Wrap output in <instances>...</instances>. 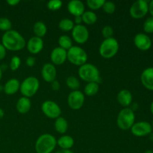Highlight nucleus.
Segmentation results:
<instances>
[{"mask_svg":"<svg viewBox=\"0 0 153 153\" xmlns=\"http://www.w3.org/2000/svg\"><path fill=\"white\" fill-rule=\"evenodd\" d=\"M150 111H151V113L153 114V101L152 102V103H151L150 105Z\"/></svg>","mask_w":153,"mask_h":153,"instance_id":"a18cd8bd","label":"nucleus"},{"mask_svg":"<svg viewBox=\"0 0 153 153\" xmlns=\"http://www.w3.org/2000/svg\"><path fill=\"white\" fill-rule=\"evenodd\" d=\"M73 40L79 44H85L89 39V31L84 25H75L72 30Z\"/></svg>","mask_w":153,"mask_h":153,"instance_id":"f8f14e48","label":"nucleus"},{"mask_svg":"<svg viewBox=\"0 0 153 153\" xmlns=\"http://www.w3.org/2000/svg\"><path fill=\"white\" fill-rule=\"evenodd\" d=\"M21 64V59L19 57L15 56L12 57V58L10 59V64H9V67H10V69L12 70V71H16L19 68Z\"/></svg>","mask_w":153,"mask_h":153,"instance_id":"72a5a7b5","label":"nucleus"},{"mask_svg":"<svg viewBox=\"0 0 153 153\" xmlns=\"http://www.w3.org/2000/svg\"><path fill=\"white\" fill-rule=\"evenodd\" d=\"M119 43L114 37L105 39L100 46V55L105 59L114 58L119 51Z\"/></svg>","mask_w":153,"mask_h":153,"instance_id":"20e7f679","label":"nucleus"},{"mask_svg":"<svg viewBox=\"0 0 153 153\" xmlns=\"http://www.w3.org/2000/svg\"><path fill=\"white\" fill-rule=\"evenodd\" d=\"M35 58L33 56H28L25 60V64L29 67H32L35 64Z\"/></svg>","mask_w":153,"mask_h":153,"instance_id":"e433bc0d","label":"nucleus"},{"mask_svg":"<svg viewBox=\"0 0 153 153\" xmlns=\"http://www.w3.org/2000/svg\"><path fill=\"white\" fill-rule=\"evenodd\" d=\"M58 45H59V47L67 51L73 46V41L69 36L61 35L58 38Z\"/></svg>","mask_w":153,"mask_h":153,"instance_id":"cd10ccee","label":"nucleus"},{"mask_svg":"<svg viewBox=\"0 0 153 153\" xmlns=\"http://www.w3.org/2000/svg\"><path fill=\"white\" fill-rule=\"evenodd\" d=\"M149 12V2L146 0L134 1L129 9L130 16L136 19L144 17Z\"/></svg>","mask_w":153,"mask_h":153,"instance_id":"6e6552de","label":"nucleus"},{"mask_svg":"<svg viewBox=\"0 0 153 153\" xmlns=\"http://www.w3.org/2000/svg\"><path fill=\"white\" fill-rule=\"evenodd\" d=\"M50 60L54 65H61L67 60V51L61 47H55L50 54Z\"/></svg>","mask_w":153,"mask_h":153,"instance_id":"4468645a","label":"nucleus"},{"mask_svg":"<svg viewBox=\"0 0 153 153\" xmlns=\"http://www.w3.org/2000/svg\"><path fill=\"white\" fill-rule=\"evenodd\" d=\"M132 94L128 90L123 89L118 93L117 96V100L118 103L123 107L127 108L132 102Z\"/></svg>","mask_w":153,"mask_h":153,"instance_id":"6ab92c4d","label":"nucleus"},{"mask_svg":"<svg viewBox=\"0 0 153 153\" xmlns=\"http://www.w3.org/2000/svg\"><path fill=\"white\" fill-rule=\"evenodd\" d=\"M57 140L50 134H43L39 136L35 143V151L37 153H52L55 149Z\"/></svg>","mask_w":153,"mask_h":153,"instance_id":"f03ea898","label":"nucleus"},{"mask_svg":"<svg viewBox=\"0 0 153 153\" xmlns=\"http://www.w3.org/2000/svg\"><path fill=\"white\" fill-rule=\"evenodd\" d=\"M149 139H150L152 141H153V132H152L150 134H149Z\"/></svg>","mask_w":153,"mask_h":153,"instance_id":"49530a36","label":"nucleus"},{"mask_svg":"<svg viewBox=\"0 0 153 153\" xmlns=\"http://www.w3.org/2000/svg\"><path fill=\"white\" fill-rule=\"evenodd\" d=\"M33 32L35 37L43 38L47 33V27L46 25L42 21H38L34 24L33 26Z\"/></svg>","mask_w":153,"mask_h":153,"instance_id":"5701e85b","label":"nucleus"},{"mask_svg":"<svg viewBox=\"0 0 153 153\" xmlns=\"http://www.w3.org/2000/svg\"><path fill=\"white\" fill-rule=\"evenodd\" d=\"M40 88V82L35 76H28L20 83L19 91L23 97L31 98L34 97Z\"/></svg>","mask_w":153,"mask_h":153,"instance_id":"423d86ee","label":"nucleus"},{"mask_svg":"<svg viewBox=\"0 0 153 153\" xmlns=\"http://www.w3.org/2000/svg\"><path fill=\"white\" fill-rule=\"evenodd\" d=\"M78 74L81 79L88 83L89 82L99 83L100 81V70L94 64L90 63H86L79 67Z\"/></svg>","mask_w":153,"mask_h":153,"instance_id":"7ed1b4c3","label":"nucleus"},{"mask_svg":"<svg viewBox=\"0 0 153 153\" xmlns=\"http://www.w3.org/2000/svg\"><path fill=\"white\" fill-rule=\"evenodd\" d=\"M143 29L147 34H152L153 33V17L150 16L148 17L144 21L143 25Z\"/></svg>","mask_w":153,"mask_h":153,"instance_id":"473e14b6","label":"nucleus"},{"mask_svg":"<svg viewBox=\"0 0 153 153\" xmlns=\"http://www.w3.org/2000/svg\"><path fill=\"white\" fill-rule=\"evenodd\" d=\"M152 129H153V120H152Z\"/></svg>","mask_w":153,"mask_h":153,"instance_id":"8fccbe9b","label":"nucleus"},{"mask_svg":"<svg viewBox=\"0 0 153 153\" xmlns=\"http://www.w3.org/2000/svg\"><path fill=\"white\" fill-rule=\"evenodd\" d=\"M102 34L103 37H105V39L113 37V28H112L111 26H110V25H105V26L103 27V28L102 29Z\"/></svg>","mask_w":153,"mask_h":153,"instance_id":"c9c22d12","label":"nucleus"},{"mask_svg":"<svg viewBox=\"0 0 153 153\" xmlns=\"http://www.w3.org/2000/svg\"><path fill=\"white\" fill-rule=\"evenodd\" d=\"M73 22H74V24H76V25H82V16H75L74 21H73Z\"/></svg>","mask_w":153,"mask_h":153,"instance_id":"a19ab883","label":"nucleus"},{"mask_svg":"<svg viewBox=\"0 0 153 153\" xmlns=\"http://www.w3.org/2000/svg\"><path fill=\"white\" fill-rule=\"evenodd\" d=\"M51 88L53 91H57L60 89V83L58 82V81L55 80L54 82H52L51 83Z\"/></svg>","mask_w":153,"mask_h":153,"instance_id":"58836bf2","label":"nucleus"},{"mask_svg":"<svg viewBox=\"0 0 153 153\" xmlns=\"http://www.w3.org/2000/svg\"><path fill=\"white\" fill-rule=\"evenodd\" d=\"M57 145H58L61 149L64 150H70L74 145V140L70 135H63L57 140Z\"/></svg>","mask_w":153,"mask_h":153,"instance_id":"4be33fe9","label":"nucleus"},{"mask_svg":"<svg viewBox=\"0 0 153 153\" xmlns=\"http://www.w3.org/2000/svg\"><path fill=\"white\" fill-rule=\"evenodd\" d=\"M41 110L45 116L50 119H55L61 117V109L55 102L52 100H46L41 105Z\"/></svg>","mask_w":153,"mask_h":153,"instance_id":"1a4fd4ad","label":"nucleus"},{"mask_svg":"<svg viewBox=\"0 0 153 153\" xmlns=\"http://www.w3.org/2000/svg\"><path fill=\"white\" fill-rule=\"evenodd\" d=\"M149 12L150 13L151 16L153 17V0L149 3Z\"/></svg>","mask_w":153,"mask_h":153,"instance_id":"79ce46f5","label":"nucleus"},{"mask_svg":"<svg viewBox=\"0 0 153 153\" xmlns=\"http://www.w3.org/2000/svg\"><path fill=\"white\" fill-rule=\"evenodd\" d=\"M19 2H20L19 0H7V3L10 6H16L17 5Z\"/></svg>","mask_w":153,"mask_h":153,"instance_id":"ea45409f","label":"nucleus"},{"mask_svg":"<svg viewBox=\"0 0 153 153\" xmlns=\"http://www.w3.org/2000/svg\"><path fill=\"white\" fill-rule=\"evenodd\" d=\"M130 129L131 134L136 137H144L149 135L152 132V125L146 121L134 123Z\"/></svg>","mask_w":153,"mask_h":153,"instance_id":"9b49d317","label":"nucleus"},{"mask_svg":"<svg viewBox=\"0 0 153 153\" xmlns=\"http://www.w3.org/2000/svg\"><path fill=\"white\" fill-rule=\"evenodd\" d=\"M1 76H2V70H1V68L0 67V81H1Z\"/></svg>","mask_w":153,"mask_h":153,"instance_id":"de8ad7c7","label":"nucleus"},{"mask_svg":"<svg viewBox=\"0 0 153 153\" xmlns=\"http://www.w3.org/2000/svg\"><path fill=\"white\" fill-rule=\"evenodd\" d=\"M143 153H153V151L151 150V149H148V150L145 151V152Z\"/></svg>","mask_w":153,"mask_h":153,"instance_id":"09e8293b","label":"nucleus"},{"mask_svg":"<svg viewBox=\"0 0 153 153\" xmlns=\"http://www.w3.org/2000/svg\"><path fill=\"white\" fill-rule=\"evenodd\" d=\"M44 43L42 38L34 36L31 37L26 43V48L28 52L32 55L39 54L43 49Z\"/></svg>","mask_w":153,"mask_h":153,"instance_id":"dca6fc26","label":"nucleus"},{"mask_svg":"<svg viewBox=\"0 0 153 153\" xmlns=\"http://www.w3.org/2000/svg\"><path fill=\"white\" fill-rule=\"evenodd\" d=\"M55 153H74L73 152H72L71 150H64V149H61V150L58 151Z\"/></svg>","mask_w":153,"mask_h":153,"instance_id":"37998d69","label":"nucleus"},{"mask_svg":"<svg viewBox=\"0 0 153 153\" xmlns=\"http://www.w3.org/2000/svg\"><path fill=\"white\" fill-rule=\"evenodd\" d=\"M20 88V82L16 79H10L4 84L3 87V91L7 95H13L15 94Z\"/></svg>","mask_w":153,"mask_h":153,"instance_id":"aec40b11","label":"nucleus"},{"mask_svg":"<svg viewBox=\"0 0 153 153\" xmlns=\"http://www.w3.org/2000/svg\"><path fill=\"white\" fill-rule=\"evenodd\" d=\"M41 76L45 82L52 83L55 80L57 76V70L55 66L52 63L45 64L42 67Z\"/></svg>","mask_w":153,"mask_h":153,"instance_id":"2eb2a0df","label":"nucleus"},{"mask_svg":"<svg viewBox=\"0 0 153 153\" xmlns=\"http://www.w3.org/2000/svg\"><path fill=\"white\" fill-rule=\"evenodd\" d=\"M31 107V103L29 98L22 97L18 100L16 104V108L19 114H25L28 113Z\"/></svg>","mask_w":153,"mask_h":153,"instance_id":"412c9836","label":"nucleus"},{"mask_svg":"<svg viewBox=\"0 0 153 153\" xmlns=\"http://www.w3.org/2000/svg\"><path fill=\"white\" fill-rule=\"evenodd\" d=\"M85 94L80 91H73L69 94L67 97V104L73 110H79L85 103Z\"/></svg>","mask_w":153,"mask_h":153,"instance_id":"9d476101","label":"nucleus"},{"mask_svg":"<svg viewBox=\"0 0 153 153\" xmlns=\"http://www.w3.org/2000/svg\"><path fill=\"white\" fill-rule=\"evenodd\" d=\"M12 24L10 19L7 17L0 18V31L6 32L11 30Z\"/></svg>","mask_w":153,"mask_h":153,"instance_id":"7c9ffc66","label":"nucleus"},{"mask_svg":"<svg viewBox=\"0 0 153 153\" xmlns=\"http://www.w3.org/2000/svg\"><path fill=\"white\" fill-rule=\"evenodd\" d=\"M102 8L103 9L105 13H108V14H112L115 12L116 10V5L114 2L110 1H105L104 4H103L102 7Z\"/></svg>","mask_w":153,"mask_h":153,"instance_id":"2f4dec72","label":"nucleus"},{"mask_svg":"<svg viewBox=\"0 0 153 153\" xmlns=\"http://www.w3.org/2000/svg\"><path fill=\"white\" fill-rule=\"evenodd\" d=\"M66 84L67 87L72 91H78L80 88V82L76 76H70L66 80Z\"/></svg>","mask_w":153,"mask_h":153,"instance_id":"c85d7f7f","label":"nucleus"},{"mask_svg":"<svg viewBox=\"0 0 153 153\" xmlns=\"http://www.w3.org/2000/svg\"><path fill=\"white\" fill-rule=\"evenodd\" d=\"M152 40L144 33H138L134 37V44L139 50L147 51L152 46Z\"/></svg>","mask_w":153,"mask_h":153,"instance_id":"ddd939ff","label":"nucleus"},{"mask_svg":"<svg viewBox=\"0 0 153 153\" xmlns=\"http://www.w3.org/2000/svg\"><path fill=\"white\" fill-rule=\"evenodd\" d=\"M4 111H3V109H1V108H0V119H2V118L4 117Z\"/></svg>","mask_w":153,"mask_h":153,"instance_id":"c03bdc74","label":"nucleus"},{"mask_svg":"<svg viewBox=\"0 0 153 153\" xmlns=\"http://www.w3.org/2000/svg\"><path fill=\"white\" fill-rule=\"evenodd\" d=\"M1 44L6 50L17 52L25 48L26 41L20 33L15 30H10L4 32L1 37Z\"/></svg>","mask_w":153,"mask_h":153,"instance_id":"f257e3e1","label":"nucleus"},{"mask_svg":"<svg viewBox=\"0 0 153 153\" xmlns=\"http://www.w3.org/2000/svg\"><path fill=\"white\" fill-rule=\"evenodd\" d=\"M88 58L87 52L80 46H73L67 50V60L73 65L81 67L86 64Z\"/></svg>","mask_w":153,"mask_h":153,"instance_id":"0eeeda50","label":"nucleus"},{"mask_svg":"<svg viewBox=\"0 0 153 153\" xmlns=\"http://www.w3.org/2000/svg\"><path fill=\"white\" fill-rule=\"evenodd\" d=\"M82 22L88 25H92L97 21V16L92 10H87L82 15Z\"/></svg>","mask_w":153,"mask_h":153,"instance_id":"393cba45","label":"nucleus"},{"mask_svg":"<svg viewBox=\"0 0 153 153\" xmlns=\"http://www.w3.org/2000/svg\"><path fill=\"white\" fill-rule=\"evenodd\" d=\"M135 114L130 108H124L119 112L117 118V125L121 130H128L134 124Z\"/></svg>","mask_w":153,"mask_h":153,"instance_id":"39448f33","label":"nucleus"},{"mask_svg":"<svg viewBox=\"0 0 153 153\" xmlns=\"http://www.w3.org/2000/svg\"><path fill=\"white\" fill-rule=\"evenodd\" d=\"M6 56V49L1 43H0V61L3 60Z\"/></svg>","mask_w":153,"mask_h":153,"instance_id":"4c0bfd02","label":"nucleus"},{"mask_svg":"<svg viewBox=\"0 0 153 153\" xmlns=\"http://www.w3.org/2000/svg\"><path fill=\"white\" fill-rule=\"evenodd\" d=\"M63 5V2L61 0H50L47 3V7L50 10H59Z\"/></svg>","mask_w":153,"mask_h":153,"instance_id":"f704fd0d","label":"nucleus"},{"mask_svg":"<svg viewBox=\"0 0 153 153\" xmlns=\"http://www.w3.org/2000/svg\"><path fill=\"white\" fill-rule=\"evenodd\" d=\"M55 129L59 134H65L68 129V123L67 120L62 117H59L55 120Z\"/></svg>","mask_w":153,"mask_h":153,"instance_id":"b1692460","label":"nucleus"},{"mask_svg":"<svg viewBox=\"0 0 153 153\" xmlns=\"http://www.w3.org/2000/svg\"><path fill=\"white\" fill-rule=\"evenodd\" d=\"M152 42L153 43V37H152Z\"/></svg>","mask_w":153,"mask_h":153,"instance_id":"3c124183","label":"nucleus"},{"mask_svg":"<svg viewBox=\"0 0 153 153\" xmlns=\"http://www.w3.org/2000/svg\"><path fill=\"white\" fill-rule=\"evenodd\" d=\"M100 90V85L97 82H89L87 84L84 89L85 94L88 97H94L98 93Z\"/></svg>","mask_w":153,"mask_h":153,"instance_id":"a878e982","label":"nucleus"},{"mask_svg":"<svg viewBox=\"0 0 153 153\" xmlns=\"http://www.w3.org/2000/svg\"><path fill=\"white\" fill-rule=\"evenodd\" d=\"M75 24L72 19H68V18H64L60 20L59 23H58V28L61 30L62 31H72L73 28H74Z\"/></svg>","mask_w":153,"mask_h":153,"instance_id":"bb28decb","label":"nucleus"},{"mask_svg":"<svg viewBox=\"0 0 153 153\" xmlns=\"http://www.w3.org/2000/svg\"><path fill=\"white\" fill-rule=\"evenodd\" d=\"M140 82L145 88L153 91V67H148L142 72Z\"/></svg>","mask_w":153,"mask_h":153,"instance_id":"a211bd4d","label":"nucleus"},{"mask_svg":"<svg viewBox=\"0 0 153 153\" xmlns=\"http://www.w3.org/2000/svg\"><path fill=\"white\" fill-rule=\"evenodd\" d=\"M105 0H88L87 1V5L91 10H99L102 7L105 3Z\"/></svg>","mask_w":153,"mask_h":153,"instance_id":"c756f323","label":"nucleus"},{"mask_svg":"<svg viewBox=\"0 0 153 153\" xmlns=\"http://www.w3.org/2000/svg\"><path fill=\"white\" fill-rule=\"evenodd\" d=\"M67 10L74 16H81L85 11L84 3L80 0H72L67 4Z\"/></svg>","mask_w":153,"mask_h":153,"instance_id":"f3484780","label":"nucleus"}]
</instances>
